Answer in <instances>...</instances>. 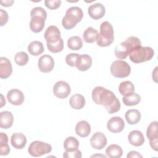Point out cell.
Instances as JSON below:
<instances>
[{
  "label": "cell",
  "mask_w": 158,
  "mask_h": 158,
  "mask_svg": "<svg viewBox=\"0 0 158 158\" xmlns=\"http://www.w3.org/2000/svg\"><path fill=\"white\" fill-rule=\"evenodd\" d=\"M79 147L78 140L73 136L67 137L64 143V148L67 151H73L78 149Z\"/></svg>",
  "instance_id": "obj_28"
},
{
  "label": "cell",
  "mask_w": 158,
  "mask_h": 158,
  "mask_svg": "<svg viewBox=\"0 0 158 158\" xmlns=\"http://www.w3.org/2000/svg\"><path fill=\"white\" fill-rule=\"evenodd\" d=\"M45 25V19L41 17L35 16L31 17L30 22V30L34 33H39L41 31Z\"/></svg>",
  "instance_id": "obj_21"
},
{
  "label": "cell",
  "mask_w": 158,
  "mask_h": 158,
  "mask_svg": "<svg viewBox=\"0 0 158 158\" xmlns=\"http://www.w3.org/2000/svg\"><path fill=\"white\" fill-rule=\"evenodd\" d=\"M129 143L135 146H140L144 143L143 134L139 130L131 131L128 136Z\"/></svg>",
  "instance_id": "obj_18"
},
{
  "label": "cell",
  "mask_w": 158,
  "mask_h": 158,
  "mask_svg": "<svg viewBox=\"0 0 158 158\" xmlns=\"http://www.w3.org/2000/svg\"><path fill=\"white\" fill-rule=\"evenodd\" d=\"M61 4L60 0H46L44 1L45 6L49 9H56L60 7Z\"/></svg>",
  "instance_id": "obj_38"
},
{
  "label": "cell",
  "mask_w": 158,
  "mask_h": 158,
  "mask_svg": "<svg viewBox=\"0 0 158 158\" xmlns=\"http://www.w3.org/2000/svg\"><path fill=\"white\" fill-rule=\"evenodd\" d=\"M106 156L110 158H119L122 156L123 150L117 144H110L106 149Z\"/></svg>",
  "instance_id": "obj_24"
},
{
  "label": "cell",
  "mask_w": 158,
  "mask_h": 158,
  "mask_svg": "<svg viewBox=\"0 0 158 158\" xmlns=\"http://www.w3.org/2000/svg\"><path fill=\"white\" fill-rule=\"evenodd\" d=\"M90 144L95 149H102L107 144V138L103 133L96 132L90 138Z\"/></svg>",
  "instance_id": "obj_11"
},
{
  "label": "cell",
  "mask_w": 158,
  "mask_h": 158,
  "mask_svg": "<svg viewBox=\"0 0 158 158\" xmlns=\"http://www.w3.org/2000/svg\"><path fill=\"white\" fill-rule=\"evenodd\" d=\"M127 157L128 158H130V157H142V156L138 152L136 151H130L127 156Z\"/></svg>",
  "instance_id": "obj_40"
},
{
  "label": "cell",
  "mask_w": 158,
  "mask_h": 158,
  "mask_svg": "<svg viewBox=\"0 0 158 158\" xmlns=\"http://www.w3.org/2000/svg\"><path fill=\"white\" fill-rule=\"evenodd\" d=\"M10 149L8 144V136L6 134L0 133V155L6 156L10 152Z\"/></svg>",
  "instance_id": "obj_29"
},
{
  "label": "cell",
  "mask_w": 158,
  "mask_h": 158,
  "mask_svg": "<svg viewBox=\"0 0 158 158\" xmlns=\"http://www.w3.org/2000/svg\"><path fill=\"white\" fill-rule=\"evenodd\" d=\"M64 158H81L82 157L81 152L77 149L73 151H65L63 154Z\"/></svg>",
  "instance_id": "obj_37"
},
{
  "label": "cell",
  "mask_w": 158,
  "mask_h": 158,
  "mask_svg": "<svg viewBox=\"0 0 158 158\" xmlns=\"http://www.w3.org/2000/svg\"><path fill=\"white\" fill-rule=\"evenodd\" d=\"M92 65V59L88 54L80 55L77 59L75 67L80 71H86Z\"/></svg>",
  "instance_id": "obj_16"
},
{
  "label": "cell",
  "mask_w": 158,
  "mask_h": 158,
  "mask_svg": "<svg viewBox=\"0 0 158 158\" xmlns=\"http://www.w3.org/2000/svg\"><path fill=\"white\" fill-rule=\"evenodd\" d=\"M107 127L108 130L112 133H119L123 130L125 127V122L120 117H113L108 120Z\"/></svg>",
  "instance_id": "obj_10"
},
{
  "label": "cell",
  "mask_w": 158,
  "mask_h": 158,
  "mask_svg": "<svg viewBox=\"0 0 158 158\" xmlns=\"http://www.w3.org/2000/svg\"><path fill=\"white\" fill-rule=\"evenodd\" d=\"M67 46L72 50H79L83 46V41L81 38L78 36H72L67 41Z\"/></svg>",
  "instance_id": "obj_30"
},
{
  "label": "cell",
  "mask_w": 158,
  "mask_h": 158,
  "mask_svg": "<svg viewBox=\"0 0 158 158\" xmlns=\"http://www.w3.org/2000/svg\"><path fill=\"white\" fill-rule=\"evenodd\" d=\"M154 54V51L152 48L140 46L135 49L129 54V57L131 62L138 64L151 60Z\"/></svg>",
  "instance_id": "obj_5"
},
{
  "label": "cell",
  "mask_w": 158,
  "mask_h": 158,
  "mask_svg": "<svg viewBox=\"0 0 158 158\" xmlns=\"http://www.w3.org/2000/svg\"><path fill=\"white\" fill-rule=\"evenodd\" d=\"M69 104L73 109L79 110L85 106V99L84 96L80 94H75L70 97Z\"/></svg>",
  "instance_id": "obj_22"
},
{
  "label": "cell",
  "mask_w": 158,
  "mask_h": 158,
  "mask_svg": "<svg viewBox=\"0 0 158 158\" xmlns=\"http://www.w3.org/2000/svg\"><path fill=\"white\" fill-rule=\"evenodd\" d=\"M10 143L12 146L15 149H21L26 145L27 138L21 133H15L11 136Z\"/></svg>",
  "instance_id": "obj_17"
},
{
  "label": "cell",
  "mask_w": 158,
  "mask_h": 158,
  "mask_svg": "<svg viewBox=\"0 0 158 158\" xmlns=\"http://www.w3.org/2000/svg\"><path fill=\"white\" fill-rule=\"evenodd\" d=\"M14 122V116L9 111H2L0 113V127L7 129L12 127Z\"/></svg>",
  "instance_id": "obj_19"
},
{
  "label": "cell",
  "mask_w": 158,
  "mask_h": 158,
  "mask_svg": "<svg viewBox=\"0 0 158 158\" xmlns=\"http://www.w3.org/2000/svg\"><path fill=\"white\" fill-rule=\"evenodd\" d=\"M106 12L104 6L101 3H95L91 4L88 9L89 15L94 20H98L104 17Z\"/></svg>",
  "instance_id": "obj_13"
},
{
  "label": "cell",
  "mask_w": 158,
  "mask_h": 158,
  "mask_svg": "<svg viewBox=\"0 0 158 158\" xmlns=\"http://www.w3.org/2000/svg\"><path fill=\"white\" fill-rule=\"evenodd\" d=\"M38 65L40 70L43 73H49L52 70L54 67V60L52 56L44 54L38 59Z\"/></svg>",
  "instance_id": "obj_9"
},
{
  "label": "cell",
  "mask_w": 158,
  "mask_h": 158,
  "mask_svg": "<svg viewBox=\"0 0 158 158\" xmlns=\"http://www.w3.org/2000/svg\"><path fill=\"white\" fill-rule=\"evenodd\" d=\"M28 51L32 56H38L44 51L43 44L39 41H33L28 44Z\"/></svg>",
  "instance_id": "obj_26"
},
{
  "label": "cell",
  "mask_w": 158,
  "mask_h": 158,
  "mask_svg": "<svg viewBox=\"0 0 158 158\" xmlns=\"http://www.w3.org/2000/svg\"><path fill=\"white\" fill-rule=\"evenodd\" d=\"M99 33L95 28L93 27L87 28L83 35V38L86 43H91L97 40Z\"/></svg>",
  "instance_id": "obj_27"
},
{
  "label": "cell",
  "mask_w": 158,
  "mask_h": 158,
  "mask_svg": "<svg viewBox=\"0 0 158 158\" xmlns=\"http://www.w3.org/2000/svg\"><path fill=\"white\" fill-rule=\"evenodd\" d=\"M47 47L51 52L57 53L62 51L64 49V41L60 38L57 42L54 43H47Z\"/></svg>",
  "instance_id": "obj_34"
},
{
  "label": "cell",
  "mask_w": 158,
  "mask_h": 158,
  "mask_svg": "<svg viewBox=\"0 0 158 158\" xmlns=\"http://www.w3.org/2000/svg\"><path fill=\"white\" fill-rule=\"evenodd\" d=\"M157 142H158V139L149 141V144L151 148L156 151H157Z\"/></svg>",
  "instance_id": "obj_41"
},
{
  "label": "cell",
  "mask_w": 158,
  "mask_h": 158,
  "mask_svg": "<svg viewBox=\"0 0 158 158\" xmlns=\"http://www.w3.org/2000/svg\"><path fill=\"white\" fill-rule=\"evenodd\" d=\"M80 54L77 53H70L65 57V62L67 64L71 67H75L77 59Z\"/></svg>",
  "instance_id": "obj_36"
},
{
  "label": "cell",
  "mask_w": 158,
  "mask_h": 158,
  "mask_svg": "<svg viewBox=\"0 0 158 158\" xmlns=\"http://www.w3.org/2000/svg\"><path fill=\"white\" fill-rule=\"evenodd\" d=\"M30 16L31 17L35 16L41 17L46 20L47 18V12L41 7H35L31 9L30 12Z\"/></svg>",
  "instance_id": "obj_35"
},
{
  "label": "cell",
  "mask_w": 158,
  "mask_h": 158,
  "mask_svg": "<svg viewBox=\"0 0 158 158\" xmlns=\"http://www.w3.org/2000/svg\"><path fill=\"white\" fill-rule=\"evenodd\" d=\"M28 55L23 51L18 52L14 56V60L15 63L20 66L25 65L28 62Z\"/></svg>",
  "instance_id": "obj_33"
},
{
  "label": "cell",
  "mask_w": 158,
  "mask_h": 158,
  "mask_svg": "<svg viewBox=\"0 0 158 158\" xmlns=\"http://www.w3.org/2000/svg\"><path fill=\"white\" fill-rule=\"evenodd\" d=\"M146 136L149 141L158 139L157 121H154L149 125L146 130Z\"/></svg>",
  "instance_id": "obj_32"
},
{
  "label": "cell",
  "mask_w": 158,
  "mask_h": 158,
  "mask_svg": "<svg viewBox=\"0 0 158 158\" xmlns=\"http://www.w3.org/2000/svg\"><path fill=\"white\" fill-rule=\"evenodd\" d=\"M110 73L114 77L125 78L128 77L131 72L130 65L124 60H116L110 65Z\"/></svg>",
  "instance_id": "obj_6"
},
{
  "label": "cell",
  "mask_w": 158,
  "mask_h": 158,
  "mask_svg": "<svg viewBox=\"0 0 158 158\" xmlns=\"http://www.w3.org/2000/svg\"><path fill=\"white\" fill-rule=\"evenodd\" d=\"M70 91L71 89L69 84L64 81H57L53 86V93L59 99L66 98Z\"/></svg>",
  "instance_id": "obj_8"
},
{
  "label": "cell",
  "mask_w": 158,
  "mask_h": 158,
  "mask_svg": "<svg viewBox=\"0 0 158 158\" xmlns=\"http://www.w3.org/2000/svg\"><path fill=\"white\" fill-rule=\"evenodd\" d=\"M140 40L136 36H129L115 48V55L120 59H125L135 49L141 46Z\"/></svg>",
  "instance_id": "obj_2"
},
{
  "label": "cell",
  "mask_w": 158,
  "mask_h": 158,
  "mask_svg": "<svg viewBox=\"0 0 158 158\" xmlns=\"http://www.w3.org/2000/svg\"><path fill=\"white\" fill-rule=\"evenodd\" d=\"M92 99L99 105L104 107L109 114L118 112L120 109V103L114 93L105 88L97 86L92 91Z\"/></svg>",
  "instance_id": "obj_1"
},
{
  "label": "cell",
  "mask_w": 158,
  "mask_h": 158,
  "mask_svg": "<svg viewBox=\"0 0 158 158\" xmlns=\"http://www.w3.org/2000/svg\"><path fill=\"white\" fill-rule=\"evenodd\" d=\"M141 113L137 109L128 110L125 114V119L130 125H135L138 123L141 119Z\"/></svg>",
  "instance_id": "obj_23"
},
{
  "label": "cell",
  "mask_w": 158,
  "mask_h": 158,
  "mask_svg": "<svg viewBox=\"0 0 158 158\" xmlns=\"http://www.w3.org/2000/svg\"><path fill=\"white\" fill-rule=\"evenodd\" d=\"M122 101L125 106H133L137 105L140 102L141 97L138 94L133 93L130 95L123 96Z\"/></svg>",
  "instance_id": "obj_31"
},
{
  "label": "cell",
  "mask_w": 158,
  "mask_h": 158,
  "mask_svg": "<svg viewBox=\"0 0 158 158\" xmlns=\"http://www.w3.org/2000/svg\"><path fill=\"white\" fill-rule=\"evenodd\" d=\"M7 98L9 102L14 106L21 105L25 99L23 93L18 89H12L9 91L7 94Z\"/></svg>",
  "instance_id": "obj_12"
},
{
  "label": "cell",
  "mask_w": 158,
  "mask_h": 158,
  "mask_svg": "<svg viewBox=\"0 0 158 158\" xmlns=\"http://www.w3.org/2000/svg\"><path fill=\"white\" fill-rule=\"evenodd\" d=\"M0 2H1V4L2 6L9 7V6H11L12 5V4L14 3V1H12V0H5V1H1Z\"/></svg>",
  "instance_id": "obj_42"
},
{
  "label": "cell",
  "mask_w": 158,
  "mask_h": 158,
  "mask_svg": "<svg viewBox=\"0 0 158 158\" xmlns=\"http://www.w3.org/2000/svg\"><path fill=\"white\" fill-rule=\"evenodd\" d=\"M114 40V29L112 25L107 21L102 22L100 25V32L96 40L97 44L101 47L109 46Z\"/></svg>",
  "instance_id": "obj_4"
},
{
  "label": "cell",
  "mask_w": 158,
  "mask_h": 158,
  "mask_svg": "<svg viewBox=\"0 0 158 158\" xmlns=\"http://www.w3.org/2000/svg\"><path fill=\"white\" fill-rule=\"evenodd\" d=\"M52 151V146L46 143L40 141L31 142L28 147V153L33 157H40L49 153Z\"/></svg>",
  "instance_id": "obj_7"
},
{
  "label": "cell",
  "mask_w": 158,
  "mask_h": 158,
  "mask_svg": "<svg viewBox=\"0 0 158 158\" xmlns=\"http://www.w3.org/2000/svg\"><path fill=\"white\" fill-rule=\"evenodd\" d=\"M83 16V10L80 7L77 6L71 7L67 10L65 16L62 18V26L66 30H70L81 20Z\"/></svg>",
  "instance_id": "obj_3"
},
{
  "label": "cell",
  "mask_w": 158,
  "mask_h": 158,
  "mask_svg": "<svg viewBox=\"0 0 158 158\" xmlns=\"http://www.w3.org/2000/svg\"><path fill=\"white\" fill-rule=\"evenodd\" d=\"M9 19V15L7 12L6 10H4L3 9H0V25L1 27H2L8 21Z\"/></svg>",
  "instance_id": "obj_39"
},
{
  "label": "cell",
  "mask_w": 158,
  "mask_h": 158,
  "mask_svg": "<svg viewBox=\"0 0 158 158\" xmlns=\"http://www.w3.org/2000/svg\"><path fill=\"white\" fill-rule=\"evenodd\" d=\"M120 93L123 96L131 94L135 91L134 85L130 81H124L120 83L118 86Z\"/></svg>",
  "instance_id": "obj_25"
},
{
  "label": "cell",
  "mask_w": 158,
  "mask_h": 158,
  "mask_svg": "<svg viewBox=\"0 0 158 158\" xmlns=\"http://www.w3.org/2000/svg\"><path fill=\"white\" fill-rule=\"evenodd\" d=\"M44 36L47 43H54L61 38L59 29L54 25L48 27Z\"/></svg>",
  "instance_id": "obj_14"
},
{
  "label": "cell",
  "mask_w": 158,
  "mask_h": 158,
  "mask_svg": "<svg viewBox=\"0 0 158 158\" xmlns=\"http://www.w3.org/2000/svg\"><path fill=\"white\" fill-rule=\"evenodd\" d=\"M12 72L11 62L7 57H0V77L6 79L10 76Z\"/></svg>",
  "instance_id": "obj_15"
},
{
  "label": "cell",
  "mask_w": 158,
  "mask_h": 158,
  "mask_svg": "<svg viewBox=\"0 0 158 158\" xmlns=\"http://www.w3.org/2000/svg\"><path fill=\"white\" fill-rule=\"evenodd\" d=\"M75 132L79 136L85 138L88 136L91 132V126L89 123L85 120L80 121L76 125Z\"/></svg>",
  "instance_id": "obj_20"
}]
</instances>
